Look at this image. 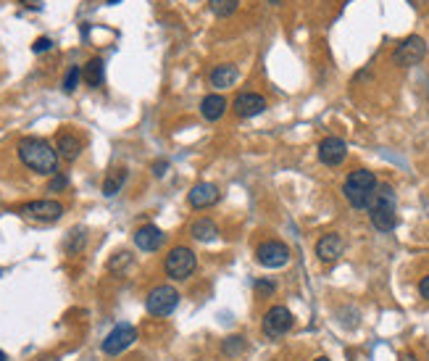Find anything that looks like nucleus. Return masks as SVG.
<instances>
[{"mask_svg":"<svg viewBox=\"0 0 429 361\" xmlns=\"http://www.w3.org/2000/svg\"><path fill=\"white\" fill-rule=\"evenodd\" d=\"M16 151H19V158H22V164L27 169H32L37 175H55L58 154H55V148L48 140H43V137H22Z\"/></svg>","mask_w":429,"mask_h":361,"instance_id":"nucleus-1","label":"nucleus"},{"mask_svg":"<svg viewBox=\"0 0 429 361\" xmlns=\"http://www.w3.org/2000/svg\"><path fill=\"white\" fill-rule=\"evenodd\" d=\"M376 187H379V182H376L374 172H369V169H355V172H350V175L345 177L343 196L353 208H369L376 196Z\"/></svg>","mask_w":429,"mask_h":361,"instance_id":"nucleus-2","label":"nucleus"},{"mask_svg":"<svg viewBox=\"0 0 429 361\" xmlns=\"http://www.w3.org/2000/svg\"><path fill=\"white\" fill-rule=\"evenodd\" d=\"M397 198L390 185L376 187V196L369 206V222L376 232H393L397 227Z\"/></svg>","mask_w":429,"mask_h":361,"instance_id":"nucleus-3","label":"nucleus"},{"mask_svg":"<svg viewBox=\"0 0 429 361\" xmlns=\"http://www.w3.org/2000/svg\"><path fill=\"white\" fill-rule=\"evenodd\" d=\"M195 266H198V259H195V253L187 245L172 248L169 256H166V261H163V269H166V274L172 280H187L195 272Z\"/></svg>","mask_w":429,"mask_h":361,"instance_id":"nucleus-4","label":"nucleus"},{"mask_svg":"<svg viewBox=\"0 0 429 361\" xmlns=\"http://www.w3.org/2000/svg\"><path fill=\"white\" fill-rule=\"evenodd\" d=\"M177 304H179V293L174 290L172 285H158L145 298V306H148L153 317H169L177 308Z\"/></svg>","mask_w":429,"mask_h":361,"instance_id":"nucleus-5","label":"nucleus"},{"mask_svg":"<svg viewBox=\"0 0 429 361\" xmlns=\"http://www.w3.org/2000/svg\"><path fill=\"white\" fill-rule=\"evenodd\" d=\"M295 325V319H292V311L287 306H271L266 311V317H264V335L268 340H279L282 335H287Z\"/></svg>","mask_w":429,"mask_h":361,"instance_id":"nucleus-6","label":"nucleus"},{"mask_svg":"<svg viewBox=\"0 0 429 361\" xmlns=\"http://www.w3.org/2000/svg\"><path fill=\"white\" fill-rule=\"evenodd\" d=\"M424 55H427V43H424V37L411 34V37H406V40L395 48L393 61H395L397 66H403V69H411V66L421 64Z\"/></svg>","mask_w":429,"mask_h":361,"instance_id":"nucleus-7","label":"nucleus"},{"mask_svg":"<svg viewBox=\"0 0 429 361\" xmlns=\"http://www.w3.org/2000/svg\"><path fill=\"white\" fill-rule=\"evenodd\" d=\"M256 259L266 269H279V266H285V264L290 261V248L282 240H266L258 245Z\"/></svg>","mask_w":429,"mask_h":361,"instance_id":"nucleus-8","label":"nucleus"},{"mask_svg":"<svg viewBox=\"0 0 429 361\" xmlns=\"http://www.w3.org/2000/svg\"><path fill=\"white\" fill-rule=\"evenodd\" d=\"M22 217L50 224V222H58L64 217V206L58 200H32V203L22 206Z\"/></svg>","mask_w":429,"mask_h":361,"instance_id":"nucleus-9","label":"nucleus"},{"mask_svg":"<svg viewBox=\"0 0 429 361\" xmlns=\"http://www.w3.org/2000/svg\"><path fill=\"white\" fill-rule=\"evenodd\" d=\"M135 340H137V329L132 327V325H116V327L106 335V340H103L100 348H103V353H108V356H118V353L127 350Z\"/></svg>","mask_w":429,"mask_h":361,"instance_id":"nucleus-10","label":"nucleus"},{"mask_svg":"<svg viewBox=\"0 0 429 361\" xmlns=\"http://www.w3.org/2000/svg\"><path fill=\"white\" fill-rule=\"evenodd\" d=\"M348 156V145L340 137H324L319 142V161L324 166H340Z\"/></svg>","mask_w":429,"mask_h":361,"instance_id":"nucleus-11","label":"nucleus"},{"mask_svg":"<svg viewBox=\"0 0 429 361\" xmlns=\"http://www.w3.org/2000/svg\"><path fill=\"white\" fill-rule=\"evenodd\" d=\"M266 111V98L258 93H240L235 98V114L240 119H253Z\"/></svg>","mask_w":429,"mask_h":361,"instance_id":"nucleus-12","label":"nucleus"},{"mask_svg":"<svg viewBox=\"0 0 429 361\" xmlns=\"http://www.w3.org/2000/svg\"><path fill=\"white\" fill-rule=\"evenodd\" d=\"M343 251H345V243L337 232H327V235H322V240L316 243V256H319L324 264L337 261V259L343 256Z\"/></svg>","mask_w":429,"mask_h":361,"instance_id":"nucleus-13","label":"nucleus"},{"mask_svg":"<svg viewBox=\"0 0 429 361\" xmlns=\"http://www.w3.org/2000/svg\"><path fill=\"white\" fill-rule=\"evenodd\" d=\"M187 200L193 208H211L214 203H219V187L214 182H198L187 193Z\"/></svg>","mask_w":429,"mask_h":361,"instance_id":"nucleus-14","label":"nucleus"},{"mask_svg":"<svg viewBox=\"0 0 429 361\" xmlns=\"http://www.w3.org/2000/svg\"><path fill=\"white\" fill-rule=\"evenodd\" d=\"M163 240H166V235L156 224H145V227H139L135 232V245H137L139 251H158Z\"/></svg>","mask_w":429,"mask_h":361,"instance_id":"nucleus-15","label":"nucleus"},{"mask_svg":"<svg viewBox=\"0 0 429 361\" xmlns=\"http://www.w3.org/2000/svg\"><path fill=\"white\" fill-rule=\"evenodd\" d=\"M55 154L64 161H76L82 154V140L76 137L74 132H61L58 140H55Z\"/></svg>","mask_w":429,"mask_h":361,"instance_id":"nucleus-16","label":"nucleus"},{"mask_svg":"<svg viewBox=\"0 0 429 361\" xmlns=\"http://www.w3.org/2000/svg\"><path fill=\"white\" fill-rule=\"evenodd\" d=\"M226 109H229V103H226V98L224 95H219V93L205 95L203 103H200V114H203V119H208V121H219L224 116Z\"/></svg>","mask_w":429,"mask_h":361,"instance_id":"nucleus-17","label":"nucleus"},{"mask_svg":"<svg viewBox=\"0 0 429 361\" xmlns=\"http://www.w3.org/2000/svg\"><path fill=\"white\" fill-rule=\"evenodd\" d=\"M237 77H240V71H237V66L235 64H222V66H216L214 71H211V85L219 90H226V88H232L237 82Z\"/></svg>","mask_w":429,"mask_h":361,"instance_id":"nucleus-18","label":"nucleus"},{"mask_svg":"<svg viewBox=\"0 0 429 361\" xmlns=\"http://www.w3.org/2000/svg\"><path fill=\"white\" fill-rule=\"evenodd\" d=\"M190 235H193L195 240L200 243H214L219 238V227H216L214 219H208V217H200V219L193 222V227H190Z\"/></svg>","mask_w":429,"mask_h":361,"instance_id":"nucleus-19","label":"nucleus"},{"mask_svg":"<svg viewBox=\"0 0 429 361\" xmlns=\"http://www.w3.org/2000/svg\"><path fill=\"white\" fill-rule=\"evenodd\" d=\"M82 77L87 79L90 88L103 85V79H106V66H103V61H100V58H90L85 66V71H82Z\"/></svg>","mask_w":429,"mask_h":361,"instance_id":"nucleus-20","label":"nucleus"},{"mask_svg":"<svg viewBox=\"0 0 429 361\" xmlns=\"http://www.w3.org/2000/svg\"><path fill=\"white\" fill-rule=\"evenodd\" d=\"M124 182H127V169H114L111 175L106 177V182H103V196L114 198L124 187Z\"/></svg>","mask_w":429,"mask_h":361,"instance_id":"nucleus-21","label":"nucleus"},{"mask_svg":"<svg viewBox=\"0 0 429 361\" xmlns=\"http://www.w3.org/2000/svg\"><path fill=\"white\" fill-rule=\"evenodd\" d=\"M237 6H240V0H208V8L214 16L219 19H224V16H232L237 11Z\"/></svg>","mask_w":429,"mask_h":361,"instance_id":"nucleus-22","label":"nucleus"},{"mask_svg":"<svg viewBox=\"0 0 429 361\" xmlns=\"http://www.w3.org/2000/svg\"><path fill=\"white\" fill-rule=\"evenodd\" d=\"M222 350H224L226 356H240V353L245 350V340L240 338V335H232V338H226V340H224Z\"/></svg>","mask_w":429,"mask_h":361,"instance_id":"nucleus-23","label":"nucleus"},{"mask_svg":"<svg viewBox=\"0 0 429 361\" xmlns=\"http://www.w3.org/2000/svg\"><path fill=\"white\" fill-rule=\"evenodd\" d=\"M79 79H82V69H79V66H72L64 79V93H74L76 85H79Z\"/></svg>","mask_w":429,"mask_h":361,"instance_id":"nucleus-24","label":"nucleus"},{"mask_svg":"<svg viewBox=\"0 0 429 361\" xmlns=\"http://www.w3.org/2000/svg\"><path fill=\"white\" fill-rule=\"evenodd\" d=\"M50 45H53V40L50 37H37L32 45V50L34 53H45V50H50Z\"/></svg>","mask_w":429,"mask_h":361,"instance_id":"nucleus-25","label":"nucleus"},{"mask_svg":"<svg viewBox=\"0 0 429 361\" xmlns=\"http://www.w3.org/2000/svg\"><path fill=\"white\" fill-rule=\"evenodd\" d=\"M66 185H69V179H66L64 175H55L53 179H50V185H48V190H50V193H58V190H64Z\"/></svg>","mask_w":429,"mask_h":361,"instance_id":"nucleus-26","label":"nucleus"},{"mask_svg":"<svg viewBox=\"0 0 429 361\" xmlns=\"http://www.w3.org/2000/svg\"><path fill=\"white\" fill-rule=\"evenodd\" d=\"M274 287H277V285L271 282V280H258L256 282V293H274Z\"/></svg>","mask_w":429,"mask_h":361,"instance_id":"nucleus-27","label":"nucleus"},{"mask_svg":"<svg viewBox=\"0 0 429 361\" xmlns=\"http://www.w3.org/2000/svg\"><path fill=\"white\" fill-rule=\"evenodd\" d=\"M418 296L424 298V301H429V274L421 277V282H418Z\"/></svg>","mask_w":429,"mask_h":361,"instance_id":"nucleus-28","label":"nucleus"},{"mask_svg":"<svg viewBox=\"0 0 429 361\" xmlns=\"http://www.w3.org/2000/svg\"><path fill=\"white\" fill-rule=\"evenodd\" d=\"M166 169H169V164H166V161H158V164H153V175L163 177L166 175Z\"/></svg>","mask_w":429,"mask_h":361,"instance_id":"nucleus-29","label":"nucleus"},{"mask_svg":"<svg viewBox=\"0 0 429 361\" xmlns=\"http://www.w3.org/2000/svg\"><path fill=\"white\" fill-rule=\"evenodd\" d=\"M400 361H416V356H414V353H403V356H400Z\"/></svg>","mask_w":429,"mask_h":361,"instance_id":"nucleus-30","label":"nucleus"},{"mask_svg":"<svg viewBox=\"0 0 429 361\" xmlns=\"http://www.w3.org/2000/svg\"><path fill=\"white\" fill-rule=\"evenodd\" d=\"M37 361H58V359H53V356H43V359H37Z\"/></svg>","mask_w":429,"mask_h":361,"instance_id":"nucleus-31","label":"nucleus"},{"mask_svg":"<svg viewBox=\"0 0 429 361\" xmlns=\"http://www.w3.org/2000/svg\"><path fill=\"white\" fill-rule=\"evenodd\" d=\"M0 361H8V359H6V353H3V350H0Z\"/></svg>","mask_w":429,"mask_h":361,"instance_id":"nucleus-32","label":"nucleus"},{"mask_svg":"<svg viewBox=\"0 0 429 361\" xmlns=\"http://www.w3.org/2000/svg\"><path fill=\"white\" fill-rule=\"evenodd\" d=\"M116 3H118V0H108V6H116Z\"/></svg>","mask_w":429,"mask_h":361,"instance_id":"nucleus-33","label":"nucleus"},{"mask_svg":"<svg viewBox=\"0 0 429 361\" xmlns=\"http://www.w3.org/2000/svg\"><path fill=\"white\" fill-rule=\"evenodd\" d=\"M316 361H329V359H327V356H319V359H316Z\"/></svg>","mask_w":429,"mask_h":361,"instance_id":"nucleus-34","label":"nucleus"},{"mask_svg":"<svg viewBox=\"0 0 429 361\" xmlns=\"http://www.w3.org/2000/svg\"><path fill=\"white\" fill-rule=\"evenodd\" d=\"M268 3H279V0H268Z\"/></svg>","mask_w":429,"mask_h":361,"instance_id":"nucleus-35","label":"nucleus"}]
</instances>
